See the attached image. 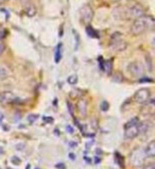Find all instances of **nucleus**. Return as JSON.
Returning <instances> with one entry per match:
<instances>
[{"label": "nucleus", "instance_id": "f257e3e1", "mask_svg": "<svg viewBox=\"0 0 155 169\" xmlns=\"http://www.w3.org/2000/svg\"><path fill=\"white\" fill-rule=\"evenodd\" d=\"M153 22V18H151V21H148V18H136L134 20V22L132 24L131 27V32L133 35H140V34L144 33L146 30L149 28V24Z\"/></svg>", "mask_w": 155, "mask_h": 169}, {"label": "nucleus", "instance_id": "f03ea898", "mask_svg": "<svg viewBox=\"0 0 155 169\" xmlns=\"http://www.w3.org/2000/svg\"><path fill=\"white\" fill-rule=\"evenodd\" d=\"M127 47V44L123 39L121 38V35L119 33H115L114 35H112V41L111 45H109V49L115 52H121L126 50Z\"/></svg>", "mask_w": 155, "mask_h": 169}, {"label": "nucleus", "instance_id": "7ed1b4c3", "mask_svg": "<svg viewBox=\"0 0 155 169\" xmlns=\"http://www.w3.org/2000/svg\"><path fill=\"white\" fill-rule=\"evenodd\" d=\"M80 19L83 24H91V21L94 18V10L89 4H84L83 7L80 9Z\"/></svg>", "mask_w": 155, "mask_h": 169}, {"label": "nucleus", "instance_id": "20e7f679", "mask_svg": "<svg viewBox=\"0 0 155 169\" xmlns=\"http://www.w3.org/2000/svg\"><path fill=\"white\" fill-rule=\"evenodd\" d=\"M135 100L138 103H147L150 99V91L148 88H140L135 93Z\"/></svg>", "mask_w": 155, "mask_h": 169}, {"label": "nucleus", "instance_id": "39448f33", "mask_svg": "<svg viewBox=\"0 0 155 169\" xmlns=\"http://www.w3.org/2000/svg\"><path fill=\"white\" fill-rule=\"evenodd\" d=\"M127 69H129L130 73L133 77H136V78H141V76L144 74V67L140 63L138 62H133L131 63L129 66H127Z\"/></svg>", "mask_w": 155, "mask_h": 169}, {"label": "nucleus", "instance_id": "423d86ee", "mask_svg": "<svg viewBox=\"0 0 155 169\" xmlns=\"http://www.w3.org/2000/svg\"><path fill=\"white\" fill-rule=\"evenodd\" d=\"M144 155H146V154L142 152V149H137V150H135L131 155L132 165L135 166V167L140 166L142 164V162H144Z\"/></svg>", "mask_w": 155, "mask_h": 169}, {"label": "nucleus", "instance_id": "0eeeda50", "mask_svg": "<svg viewBox=\"0 0 155 169\" xmlns=\"http://www.w3.org/2000/svg\"><path fill=\"white\" fill-rule=\"evenodd\" d=\"M129 14L136 19V18H141V17H144L146 12H144V9L140 4H134V6H132L129 9Z\"/></svg>", "mask_w": 155, "mask_h": 169}, {"label": "nucleus", "instance_id": "6e6552de", "mask_svg": "<svg viewBox=\"0 0 155 169\" xmlns=\"http://www.w3.org/2000/svg\"><path fill=\"white\" fill-rule=\"evenodd\" d=\"M16 99V96L12 91H4L0 95V102L1 103H12Z\"/></svg>", "mask_w": 155, "mask_h": 169}, {"label": "nucleus", "instance_id": "1a4fd4ad", "mask_svg": "<svg viewBox=\"0 0 155 169\" xmlns=\"http://www.w3.org/2000/svg\"><path fill=\"white\" fill-rule=\"evenodd\" d=\"M137 134H138V125L127 127V128H126V131H124V136L127 140H132V138L136 137Z\"/></svg>", "mask_w": 155, "mask_h": 169}, {"label": "nucleus", "instance_id": "9d476101", "mask_svg": "<svg viewBox=\"0 0 155 169\" xmlns=\"http://www.w3.org/2000/svg\"><path fill=\"white\" fill-rule=\"evenodd\" d=\"M24 13H26L27 16H29V17H33L37 12L36 7H34V4L32 3V2H29V1H27L26 3L24 4Z\"/></svg>", "mask_w": 155, "mask_h": 169}, {"label": "nucleus", "instance_id": "9b49d317", "mask_svg": "<svg viewBox=\"0 0 155 169\" xmlns=\"http://www.w3.org/2000/svg\"><path fill=\"white\" fill-rule=\"evenodd\" d=\"M154 111H155V105H154V100H150L147 102L146 106L142 109V113L144 114H147V115H153L154 114Z\"/></svg>", "mask_w": 155, "mask_h": 169}, {"label": "nucleus", "instance_id": "f8f14e48", "mask_svg": "<svg viewBox=\"0 0 155 169\" xmlns=\"http://www.w3.org/2000/svg\"><path fill=\"white\" fill-rule=\"evenodd\" d=\"M78 109H79L80 115H81L82 117H85L87 114V102L84 100V99H82V100L79 101V103H78Z\"/></svg>", "mask_w": 155, "mask_h": 169}, {"label": "nucleus", "instance_id": "ddd939ff", "mask_svg": "<svg viewBox=\"0 0 155 169\" xmlns=\"http://www.w3.org/2000/svg\"><path fill=\"white\" fill-rule=\"evenodd\" d=\"M144 154L149 158H154L155 156V141H151L148 145L146 151H144Z\"/></svg>", "mask_w": 155, "mask_h": 169}, {"label": "nucleus", "instance_id": "4468645a", "mask_svg": "<svg viewBox=\"0 0 155 169\" xmlns=\"http://www.w3.org/2000/svg\"><path fill=\"white\" fill-rule=\"evenodd\" d=\"M150 127H151V126H150V123L147 122V121H144V122L139 123V126H138V133L146 134L150 130Z\"/></svg>", "mask_w": 155, "mask_h": 169}, {"label": "nucleus", "instance_id": "2eb2a0df", "mask_svg": "<svg viewBox=\"0 0 155 169\" xmlns=\"http://www.w3.org/2000/svg\"><path fill=\"white\" fill-rule=\"evenodd\" d=\"M86 33L88 34V35L91 36V37H92V38H96V37L98 38V37H99L98 33L96 32V30H94V29L91 28V27H89V26L86 27Z\"/></svg>", "mask_w": 155, "mask_h": 169}, {"label": "nucleus", "instance_id": "dca6fc26", "mask_svg": "<svg viewBox=\"0 0 155 169\" xmlns=\"http://www.w3.org/2000/svg\"><path fill=\"white\" fill-rule=\"evenodd\" d=\"M61 47H62V44H59V45H57V47H56V50H55V56H54V59H55V63H59V62L61 61V59H62Z\"/></svg>", "mask_w": 155, "mask_h": 169}, {"label": "nucleus", "instance_id": "f3484780", "mask_svg": "<svg viewBox=\"0 0 155 169\" xmlns=\"http://www.w3.org/2000/svg\"><path fill=\"white\" fill-rule=\"evenodd\" d=\"M112 68H113V64H112V61L109 60V61H106V62H104V66H103V69L105 70V73L107 74H109L111 73V71H112Z\"/></svg>", "mask_w": 155, "mask_h": 169}, {"label": "nucleus", "instance_id": "a211bd4d", "mask_svg": "<svg viewBox=\"0 0 155 169\" xmlns=\"http://www.w3.org/2000/svg\"><path fill=\"white\" fill-rule=\"evenodd\" d=\"M9 77V71L6 67H0V80H3V79H7Z\"/></svg>", "mask_w": 155, "mask_h": 169}, {"label": "nucleus", "instance_id": "6ab92c4d", "mask_svg": "<svg viewBox=\"0 0 155 169\" xmlns=\"http://www.w3.org/2000/svg\"><path fill=\"white\" fill-rule=\"evenodd\" d=\"M112 80H113L114 82H122L123 77H122V74L120 73H115L113 74V77H112Z\"/></svg>", "mask_w": 155, "mask_h": 169}, {"label": "nucleus", "instance_id": "aec40b11", "mask_svg": "<svg viewBox=\"0 0 155 169\" xmlns=\"http://www.w3.org/2000/svg\"><path fill=\"white\" fill-rule=\"evenodd\" d=\"M67 82H68L69 84H71V85H74V84L78 82V77L76 74H72V76L68 77V79H67Z\"/></svg>", "mask_w": 155, "mask_h": 169}, {"label": "nucleus", "instance_id": "412c9836", "mask_svg": "<svg viewBox=\"0 0 155 169\" xmlns=\"http://www.w3.org/2000/svg\"><path fill=\"white\" fill-rule=\"evenodd\" d=\"M37 118H38V115H36V114H30L28 116V121L30 123H33L35 122Z\"/></svg>", "mask_w": 155, "mask_h": 169}, {"label": "nucleus", "instance_id": "4be33fe9", "mask_svg": "<svg viewBox=\"0 0 155 169\" xmlns=\"http://www.w3.org/2000/svg\"><path fill=\"white\" fill-rule=\"evenodd\" d=\"M136 125H138V118H133L126 123V128H127V127H131V126H136Z\"/></svg>", "mask_w": 155, "mask_h": 169}, {"label": "nucleus", "instance_id": "5701e85b", "mask_svg": "<svg viewBox=\"0 0 155 169\" xmlns=\"http://www.w3.org/2000/svg\"><path fill=\"white\" fill-rule=\"evenodd\" d=\"M108 109H109V104L107 103L106 101H103V102L101 103V110L103 112H106L108 111Z\"/></svg>", "mask_w": 155, "mask_h": 169}, {"label": "nucleus", "instance_id": "b1692460", "mask_svg": "<svg viewBox=\"0 0 155 169\" xmlns=\"http://www.w3.org/2000/svg\"><path fill=\"white\" fill-rule=\"evenodd\" d=\"M11 162L14 164V165H19V164H20V158H18V156H13V158H12V160H11Z\"/></svg>", "mask_w": 155, "mask_h": 169}, {"label": "nucleus", "instance_id": "393cba45", "mask_svg": "<svg viewBox=\"0 0 155 169\" xmlns=\"http://www.w3.org/2000/svg\"><path fill=\"white\" fill-rule=\"evenodd\" d=\"M144 169H155V165H154V163L147 164V165L144 167Z\"/></svg>", "mask_w": 155, "mask_h": 169}, {"label": "nucleus", "instance_id": "a878e982", "mask_svg": "<svg viewBox=\"0 0 155 169\" xmlns=\"http://www.w3.org/2000/svg\"><path fill=\"white\" fill-rule=\"evenodd\" d=\"M55 167L59 168V169H66V165H65L64 163H59L55 165Z\"/></svg>", "mask_w": 155, "mask_h": 169}, {"label": "nucleus", "instance_id": "bb28decb", "mask_svg": "<svg viewBox=\"0 0 155 169\" xmlns=\"http://www.w3.org/2000/svg\"><path fill=\"white\" fill-rule=\"evenodd\" d=\"M146 60H148V65H149V70L151 71L152 70V62H151V59H150V56H146Z\"/></svg>", "mask_w": 155, "mask_h": 169}, {"label": "nucleus", "instance_id": "cd10ccee", "mask_svg": "<svg viewBox=\"0 0 155 169\" xmlns=\"http://www.w3.org/2000/svg\"><path fill=\"white\" fill-rule=\"evenodd\" d=\"M66 130H67V132H68V133H73L74 132L73 128H72L71 126H67L66 127Z\"/></svg>", "mask_w": 155, "mask_h": 169}, {"label": "nucleus", "instance_id": "c85d7f7f", "mask_svg": "<svg viewBox=\"0 0 155 169\" xmlns=\"http://www.w3.org/2000/svg\"><path fill=\"white\" fill-rule=\"evenodd\" d=\"M24 147H26L24 144H18V145L16 146V149L17 150H22V149H24Z\"/></svg>", "mask_w": 155, "mask_h": 169}, {"label": "nucleus", "instance_id": "c756f323", "mask_svg": "<svg viewBox=\"0 0 155 169\" xmlns=\"http://www.w3.org/2000/svg\"><path fill=\"white\" fill-rule=\"evenodd\" d=\"M69 147L76 148L77 147V143H76V141H70V143H69Z\"/></svg>", "mask_w": 155, "mask_h": 169}, {"label": "nucleus", "instance_id": "7c9ffc66", "mask_svg": "<svg viewBox=\"0 0 155 169\" xmlns=\"http://www.w3.org/2000/svg\"><path fill=\"white\" fill-rule=\"evenodd\" d=\"M3 51H4V46L2 44H0V56L3 53Z\"/></svg>", "mask_w": 155, "mask_h": 169}, {"label": "nucleus", "instance_id": "2f4dec72", "mask_svg": "<svg viewBox=\"0 0 155 169\" xmlns=\"http://www.w3.org/2000/svg\"><path fill=\"white\" fill-rule=\"evenodd\" d=\"M46 120L47 122H52V121H53V119H52L51 117H47V118H44V121Z\"/></svg>", "mask_w": 155, "mask_h": 169}, {"label": "nucleus", "instance_id": "473e14b6", "mask_svg": "<svg viewBox=\"0 0 155 169\" xmlns=\"http://www.w3.org/2000/svg\"><path fill=\"white\" fill-rule=\"evenodd\" d=\"M69 158H71V160H74V158H76V156H74L73 153H69Z\"/></svg>", "mask_w": 155, "mask_h": 169}, {"label": "nucleus", "instance_id": "72a5a7b5", "mask_svg": "<svg viewBox=\"0 0 155 169\" xmlns=\"http://www.w3.org/2000/svg\"><path fill=\"white\" fill-rule=\"evenodd\" d=\"M91 145H92V141L91 143H88V144H86V149H89L91 147Z\"/></svg>", "mask_w": 155, "mask_h": 169}, {"label": "nucleus", "instance_id": "f704fd0d", "mask_svg": "<svg viewBox=\"0 0 155 169\" xmlns=\"http://www.w3.org/2000/svg\"><path fill=\"white\" fill-rule=\"evenodd\" d=\"M95 163H96V164H99V163H100V158H95Z\"/></svg>", "mask_w": 155, "mask_h": 169}, {"label": "nucleus", "instance_id": "c9c22d12", "mask_svg": "<svg viewBox=\"0 0 155 169\" xmlns=\"http://www.w3.org/2000/svg\"><path fill=\"white\" fill-rule=\"evenodd\" d=\"M140 81H141V82H144V81H147V82H152L151 79H141Z\"/></svg>", "mask_w": 155, "mask_h": 169}, {"label": "nucleus", "instance_id": "e433bc0d", "mask_svg": "<svg viewBox=\"0 0 155 169\" xmlns=\"http://www.w3.org/2000/svg\"><path fill=\"white\" fill-rule=\"evenodd\" d=\"M7 1H9V0H0V4H4Z\"/></svg>", "mask_w": 155, "mask_h": 169}, {"label": "nucleus", "instance_id": "4c0bfd02", "mask_svg": "<svg viewBox=\"0 0 155 169\" xmlns=\"http://www.w3.org/2000/svg\"><path fill=\"white\" fill-rule=\"evenodd\" d=\"M2 120H3V116L0 115V125H1V123H2Z\"/></svg>", "mask_w": 155, "mask_h": 169}, {"label": "nucleus", "instance_id": "58836bf2", "mask_svg": "<svg viewBox=\"0 0 155 169\" xmlns=\"http://www.w3.org/2000/svg\"><path fill=\"white\" fill-rule=\"evenodd\" d=\"M85 161H86L87 163H91V158H85Z\"/></svg>", "mask_w": 155, "mask_h": 169}, {"label": "nucleus", "instance_id": "ea45409f", "mask_svg": "<svg viewBox=\"0 0 155 169\" xmlns=\"http://www.w3.org/2000/svg\"><path fill=\"white\" fill-rule=\"evenodd\" d=\"M97 152H98V154H101V150H100V149H98V150H97Z\"/></svg>", "mask_w": 155, "mask_h": 169}, {"label": "nucleus", "instance_id": "a19ab883", "mask_svg": "<svg viewBox=\"0 0 155 169\" xmlns=\"http://www.w3.org/2000/svg\"><path fill=\"white\" fill-rule=\"evenodd\" d=\"M2 152H3V150H2V148H1V147H0V154H1V153H2Z\"/></svg>", "mask_w": 155, "mask_h": 169}, {"label": "nucleus", "instance_id": "79ce46f5", "mask_svg": "<svg viewBox=\"0 0 155 169\" xmlns=\"http://www.w3.org/2000/svg\"><path fill=\"white\" fill-rule=\"evenodd\" d=\"M112 1H114V2H118V1H120V0H112Z\"/></svg>", "mask_w": 155, "mask_h": 169}]
</instances>
